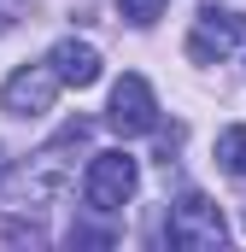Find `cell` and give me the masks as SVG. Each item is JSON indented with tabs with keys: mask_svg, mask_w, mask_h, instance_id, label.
<instances>
[{
	"mask_svg": "<svg viewBox=\"0 0 246 252\" xmlns=\"http://www.w3.org/2000/svg\"><path fill=\"white\" fill-rule=\"evenodd\" d=\"M135 188H141V164H135L123 147L94 153L88 170H82V199H88V211H100V217H118L123 205L135 199Z\"/></svg>",
	"mask_w": 246,
	"mask_h": 252,
	"instance_id": "obj_1",
	"label": "cell"
},
{
	"mask_svg": "<svg viewBox=\"0 0 246 252\" xmlns=\"http://www.w3.org/2000/svg\"><path fill=\"white\" fill-rule=\"evenodd\" d=\"M164 241L176 252H217L229 241V223H223V211L205 193H182L170 205V217H164Z\"/></svg>",
	"mask_w": 246,
	"mask_h": 252,
	"instance_id": "obj_2",
	"label": "cell"
},
{
	"mask_svg": "<svg viewBox=\"0 0 246 252\" xmlns=\"http://www.w3.org/2000/svg\"><path fill=\"white\" fill-rule=\"evenodd\" d=\"M6 24H12V12H6V6H0V30H6Z\"/></svg>",
	"mask_w": 246,
	"mask_h": 252,
	"instance_id": "obj_12",
	"label": "cell"
},
{
	"mask_svg": "<svg viewBox=\"0 0 246 252\" xmlns=\"http://www.w3.org/2000/svg\"><path fill=\"white\" fill-rule=\"evenodd\" d=\"M47 59H53V70H59L64 88H94V82H100V53H94L88 41H76V35H64Z\"/></svg>",
	"mask_w": 246,
	"mask_h": 252,
	"instance_id": "obj_7",
	"label": "cell"
},
{
	"mask_svg": "<svg viewBox=\"0 0 246 252\" xmlns=\"http://www.w3.org/2000/svg\"><path fill=\"white\" fill-rule=\"evenodd\" d=\"M235 47H246V18L229 12V6H199V18L187 30V59L217 64V59H229Z\"/></svg>",
	"mask_w": 246,
	"mask_h": 252,
	"instance_id": "obj_4",
	"label": "cell"
},
{
	"mask_svg": "<svg viewBox=\"0 0 246 252\" xmlns=\"http://www.w3.org/2000/svg\"><path fill=\"white\" fill-rule=\"evenodd\" d=\"M170 0H118V12L135 24V30H147V24H158V12H164Z\"/></svg>",
	"mask_w": 246,
	"mask_h": 252,
	"instance_id": "obj_9",
	"label": "cell"
},
{
	"mask_svg": "<svg viewBox=\"0 0 246 252\" xmlns=\"http://www.w3.org/2000/svg\"><path fill=\"white\" fill-rule=\"evenodd\" d=\"M106 124L118 129V135H153V129H158V100H153L147 76H118V82H112Z\"/></svg>",
	"mask_w": 246,
	"mask_h": 252,
	"instance_id": "obj_6",
	"label": "cell"
},
{
	"mask_svg": "<svg viewBox=\"0 0 246 252\" xmlns=\"http://www.w3.org/2000/svg\"><path fill=\"white\" fill-rule=\"evenodd\" d=\"M0 182H6V147H0Z\"/></svg>",
	"mask_w": 246,
	"mask_h": 252,
	"instance_id": "obj_11",
	"label": "cell"
},
{
	"mask_svg": "<svg viewBox=\"0 0 246 252\" xmlns=\"http://www.w3.org/2000/svg\"><path fill=\"white\" fill-rule=\"evenodd\" d=\"M88 141V118H76V124H64L35 158H30V176H24V193L30 199H53V193H64L70 188V158L64 153H76Z\"/></svg>",
	"mask_w": 246,
	"mask_h": 252,
	"instance_id": "obj_3",
	"label": "cell"
},
{
	"mask_svg": "<svg viewBox=\"0 0 246 252\" xmlns=\"http://www.w3.org/2000/svg\"><path fill=\"white\" fill-rule=\"evenodd\" d=\"M70 247H112V229H70Z\"/></svg>",
	"mask_w": 246,
	"mask_h": 252,
	"instance_id": "obj_10",
	"label": "cell"
},
{
	"mask_svg": "<svg viewBox=\"0 0 246 252\" xmlns=\"http://www.w3.org/2000/svg\"><path fill=\"white\" fill-rule=\"evenodd\" d=\"M59 70L53 59L47 64H24V70H12L6 82H0V112L6 118H41V112H53V94H59Z\"/></svg>",
	"mask_w": 246,
	"mask_h": 252,
	"instance_id": "obj_5",
	"label": "cell"
},
{
	"mask_svg": "<svg viewBox=\"0 0 246 252\" xmlns=\"http://www.w3.org/2000/svg\"><path fill=\"white\" fill-rule=\"evenodd\" d=\"M217 164H223V176L246 182V124H229L217 135Z\"/></svg>",
	"mask_w": 246,
	"mask_h": 252,
	"instance_id": "obj_8",
	"label": "cell"
}]
</instances>
